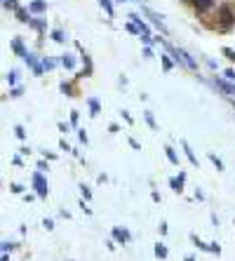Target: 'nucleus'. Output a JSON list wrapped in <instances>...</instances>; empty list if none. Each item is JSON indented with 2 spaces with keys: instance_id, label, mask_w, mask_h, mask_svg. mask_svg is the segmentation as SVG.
Segmentation results:
<instances>
[{
  "instance_id": "f257e3e1",
  "label": "nucleus",
  "mask_w": 235,
  "mask_h": 261,
  "mask_svg": "<svg viewBox=\"0 0 235 261\" xmlns=\"http://www.w3.org/2000/svg\"><path fill=\"white\" fill-rule=\"evenodd\" d=\"M235 29V10L228 5V2H224L219 10H216V31L219 33H228Z\"/></svg>"
},
{
  "instance_id": "f03ea898",
  "label": "nucleus",
  "mask_w": 235,
  "mask_h": 261,
  "mask_svg": "<svg viewBox=\"0 0 235 261\" xmlns=\"http://www.w3.org/2000/svg\"><path fill=\"white\" fill-rule=\"evenodd\" d=\"M31 184H33V188H35V196H38V198H47L50 188H47V179L43 176V172H40V170H38V172H33Z\"/></svg>"
},
{
  "instance_id": "7ed1b4c3",
  "label": "nucleus",
  "mask_w": 235,
  "mask_h": 261,
  "mask_svg": "<svg viewBox=\"0 0 235 261\" xmlns=\"http://www.w3.org/2000/svg\"><path fill=\"white\" fill-rule=\"evenodd\" d=\"M186 5H191L193 10H195V14H200V17H205L207 12L214 10V5H216V0H183Z\"/></svg>"
},
{
  "instance_id": "20e7f679",
  "label": "nucleus",
  "mask_w": 235,
  "mask_h": 261,
  "mask_svg": "<svg viewBox=\"0 0 235 261\" xmlns=\"http://www.w3.org/2000/svg\"><path fill=\"white\" fill-rule=\"evenodd\" d=\"M141 14H144V17H148V19H150V24H153L155 29H160V31L165 33V35H167V29H165V24H162V17L158 14V12L148 10V7H141Z\"/></svg>"
},
{
  "instance_id": "39448f33",
  "label": "nucleus",
  "mask_w": 235,
  "mask_h": 261,
  "mask_svg": "<svg viewBox=\"0 0 235 261\" xmlns=\"http://www.w3.org/2000/svg\"><path fill=\"white\" fill-rule=\"evenodd\" d=\"M24 61H26V66H29V68L33 71V76H43L45 66L38 61V57H35V55H31V52H29V55L24 57Z\"/></svg>"
},
{
  "instance_id": "423d86ee",
  "label": "nucleus",
  "mask_w": 235,
  "mask_h": 261,
  "mask_svg": "<svg viewBox=\"0 0 235 261\" xmlns=\"http://www.w3.org/2000/svg\"><path fill=\"white\" fill-rule=\"evenodd\" d=\"M212 83H214V87H216V89H221L224 94H228V97H235V85L231 83V80H221V78H214Z\"/></svg>"
},
{
  "instance_id": "0eeeda50",
  "label": "nucleus",
  "mask_w": 235,
  "mask_h": 261,
  "mask_svg": "<svg viewBox=\"0 0 235 261\" xmlns=\"http://www.w3.org/2000/svg\"><path fill=\"white\" fill-rule=\"evenodd\" d=\"M113 240H116L118 245H127L129 240H132V233H129L127 229H113Z\"/></svg>"
},
{
  "instance_id": "6e6552de",
  "label": "nucleus",
  "mask_w": 235,
  "mask_h": 261,
  "mask_svg": "<svg viewBox=\"0 0 235 261\" xmlns=\"http://www.w3.org/2000/svg\"><path fill=\"white\" fill-rule=\"evenodd\" d=\"M181 148H183V153H186V158H188V163L193 165V167H198V155H195V153H193V148L191 146H188V142H186V139H181Z\"/></svg>"
},
{
  "instance_id": "1a4fd4ad",
  "label": "nucleus",
  "mask_w": 235,
  "mask_h": 261,
  "mask_svg": "<svg viewBox=\"0 0 235 261\" xmlns=\"http://www.w3.org/2000/svg\"><path fill=\"white\" fill-rule=\"evenodd\" d=\"M29 10H31V14H43L47 10V2L45 0H31L29 2Z\"/></svg>"
},
{
  "instance_id": "9d476101",
  "label": "nucleus",
  "mask_w": 235,
  "mask_h": 261,
  "mask_svg": "<svg viewBox=\"0 0 235 261\" xmlns=\"http://www.w3.org/2000/svg\"><path fill=\"white\" fill-rule=\"evenodd\" d=\"M12 52H14L17 57H22V59L29 55L26 47H24V43H22V38H14V40H12Z\"/></svg>"
},
{
  "instance_id": "9b49d317",
  "label": "nucleus",
  "mask_w": 235,
  "mask_h": 261,
  "mask_svg": "<svg viewBox=\"0 0 235 261\" xmlns=\"http://www.w3.org/2000/svg\"><path fill=\"white\" fill-rule=\"evenodd\" d=\"M183 181H186L183 176H172V179H170L172 191H174V193H183Z\"/></svg>"
},
{
  "instance_id": "f8f14e48",
  "label": "nucleus",
  "mask_w": 235,
  "mask_h": 261,
  "mask_svg": "<svg viewBox=\"0 0 235 261\" xmlns=\"http://www.w3.org/2000/svg\"><path fill=\"white\" fill-rule=\"evenodd\" d=\"M29 26H31V29H35L38 33L47 31V22H45V19H38V17H35V19H31V22H29Z\"/></svg>"
},
{
  "instance_id": "ddd939ff",
  "label": "nucleus",
  "mask_w": 235,
  "mask_h": 261,
  "mask_svg": "<svg viewBox=\"0 0 235 261\" xmlns=\"http://www.w3.org/2000/svg\"><path fill=\"white\" fill-rule=\"evenodd\" d=\"M17 14V22H22V24H29L31 22V10H24V7H19V10L14 12Z\"/></svg>"
},
{
  "instance_id": "4468645a",
  "label": "nucleus",
  "mask_w": 235,
  "mask_h": 261,
  "mask_svg": "<svg viewBox=\"0 0 235 261\" xmlns=\"http://www.w3.org/2000/svg\"><path fill=\"white\" fill-rule=\"evenodd\" d=\"M165 155H167V160H170L172 165H176V167H179V155H176V151H174L172 146H165Z\"/></svg>"
},
{
  "instance_id": "2eb2a0df",
  "label": "nucleus",
  "mask_w": 235,
  "mask_h": 261,
  "mask_svg": "<svg viewBox=\"0 0 235 261\" xmlns=\"http://www.w3.org/2000/svg\"><path fill=\"white\" fill-rule=\"evenodd\" d=\"M153 252H155V257H158V259H167V254H170V252H167V247H165L162 242H155Z\"/></svg>"
},
{
  "instance_id": "dca6fc26",
  "label": "nucleus",
  "mask_w": 235,
  "mask_h": 261,
  "mask_svg": "<svg viewBox=\"0 0 235 261\" xmlns=\"http://www.w3.org/2000/svg\"><path fill=\"white\" fill-rule=\"evenodd\" d=\"M61 66H64L66 71H73V68H75V57L64 55V57H61Z\"/></svg>"
},
{
  "instance_id": "f3484780",
  "label": "nucleus",
  "mask_w": 235,
  "mask_h": 261,
  "mask_svg": "<svg viewBox=\"0 0 235 261\" xmlns=\"http://www.w3.org/2000/svg\"><path fill=\"white\" fill-rule=\"evenodd\" d=\"M191 240H193V245H195V247H198V250H203V252H209V245H207V242H203V240L198 238V235H195V233H191Z\"/></svg>"
},
{
  "instance_id": "a211bd4d",
  "label": "nucleus",
  "mask_w": 235,
  "mask_h": 261,
  "mask_svg": "<svg viewBox=\"0 0 235 261\" xmlns=\"http://www.w3.org/2000/svg\"><path fill=\"white\" fill-rule=\"evenodd\" d=\"M209 160H212V165L219 172H224V163H221V158H216V153H209Z\"/></svg>"
},
{
  "instance_id": "6ab92c4d",
  "label": "nucleus",
  "mask_w": 235,
  "mask_h": 261,
  "mask_svg": "<svg viewBox=\"0 0 235 261\" xmlns=\"http://www.w3.org/2000/svg\"><path fill=\"white\" fill-rule=\"evenodd\" d=\"M160 61H162V68H165V71H172V68H174V61H172L167 55H160Z\"/></svg>"
},
{
  "instance_id": "aec40b11",
  "label": "nucleus",
  "mask_w": 235,
  "mask_h": 261,
  "mask_svg": "<svg viewBox=\"0 0 235 261\" xmlns=\"http://www.w3.org/2000/svg\"><path fill=\"white\" fill-rule=\"evenodd\" d=\"M144 118H146V122H148L150 130H158V122H155V118H153V113H150V111H146V113H144Z\"/></svg>"
},
{
  "instance_id": "412c9836",
  "label": "nucleus",
  "mask_w": 235,
  "mask_h": 261,
  "mask_svg": "<svg viewBox=\"0 0 235 261\" xmlns=\"http://www.w3.org/2000/svg\"><path fill=\"white\" fill-rule=\"evenodd\" d=\"M87 106H89V111H92V116H99L101 106H99V101H96V99H89V101H87Z\"/></svg>"
},
{
  "instance_id": "4be33fe9",
  "label": "nucleus",
  "mask_w": 235,
  "mask_h": 261,
  "mask_svg": "<svg viewBox=\"0 0 235 261\" xmlns=\"http://www.w3.org/2000/svg\"><path fill=\"white\" fill-rule=\"evenodd\" d=\"M61 92L68 94V97H75V87L71 85V83H61Z\"/></svg>"
},
{
  "instance_id": "5701e85b",
  "label": "nucleus",
  "mask_w": 235,
  "mask_h": 261,
  "mask_svg": "<svg viewBox=\"0 0 235 261\" xmlns=\"http://www.w3.org/2000/svg\"><path fill=\"white\" fill-rule=\"evenodd\" d=\"M99 2H101V7L106 10L108 17H113V0H99Z\"/></svg>"
},
{
  "instance_id": "b1692460",
  "label": "nucleus",
  "mask_w": 235,
  "mask_h": 261,
  "mask_svg": "<svg viewBox=\"0 0 235 261\" xmlns=\"http://www.w3.org/2000/svg\"><path fill=\"white\" fill-rule=\"evenodd\" d=\"M2 7H5V10H12V12H17V10H19L17 0H2Z\"/></svg>"
},
{
  "instance_id": "393cba45",
  "label": "nucleus",
  "mask_w": 235,
  "mask_h": 261,
  "mask_svg": "<svg viewBox=\"0 0 235 261\" xmlns=\"http://www.w3.org/2000/svg\"><path fill=\"white\" fill-rule=\"evenodd\" d=\"M80 196H83V200H87V203H89V200H92V191H89L85 184H80Z\"/></svg>"
},
{
  "instance_id": "a878e982",
  "label": "nucleus",
  "mask_w": 235,
  "mask_h": 261,
  "mask_svg": "<svg viewBox=\"0 0 235 261\" xmlns=\"http://www.w3.org/2000/svg\"><path fill=\"white\" fill-rule=\"evenodd\" d=\"M43 66H45V71H52V68H57V61H54L52 57H45V59H43Z\"/></svg>"
},
{
  "instance_id": "bb28decb",
  "label": "nucleus",
  "mask_w": 235,
  "mask_h": 261,
  "mask_svg": "<svg viewBox=\"0 0 235 261\" xmlns=\"http://www.w3.org/2000/svg\"><path fill=\"white\" fill-rule=\"evenodd\" d=\"M0 247H2V252H14V250H17V242H10V240H2V245H0Z\"/></svg>"
},
{
  "instance_id": "cd10ccee",
  "label": "nucleus",
  "mask_w": 235,
  "mask_h": 261,
  "mask_svg": "<svg viewBox=\"0 0 235 261\" xmlns=\"http://www.w3.org/2000/svg\"><path fill=\"white\" fill-rule=\"evenodd\" d=\"M125 29H127L132 35H141V29H139V26H137L134 22H127V26H125Z\"/></svg>"
},
{
  "instance_id": "c85d7f7f",
  "label": "nucleus",
  "mask_w": 235,
  "mask_h": 261,
  "mask_svg": "<svg viewBox=\"0 0 235 261\" xmlns=\"http://www.w3.org/2000/svg\"><path fill=\"white\" fill-rule=\"evenodd\" d=\"M17 76H19V73H17V71H14V68H12L10 73H7V76H5V80H7V83H10V87H14V83H17Z\"/></svg>"
},
{
  "instance_id": "c756f323",
  "label": "nucleus",
  "mask_w": 235,
  "mask_h": 261,
  "mask_svg": "<svg viewBox=\"0 0 235 261\" xmlns=\"http://www.w3.org/2000/svg\"><path fill=\"white\" fill-rule=\"evenodd\" d=\"M52 40H54V43H64V40H66L64 31H59V29H57V31H52Z\"/></svg>"
},
{
  "instance_id": "7c9ffc66",
  "label": "nucleus",
  "mask_w": 235,
  "mask_h": 261,
  "mask_svg": "<svg viewBox=\"0 0 235 261\" xmlns=\"http://www.w3.org/2000/svg\"><path fill=\"white\" fill-rule=\"evenodd\" d=\"M221 52H224V57L228 59V61H235V50H231V47H224Z\"/></svg>"
},
{
  "instance_id": "2f4dec72",
  "label": "nucleus",
  "mask_w": 235,
  "mask_h": 261,
  "mask_svg": "<svg viewBox=\"0 0 235 261\" xmlns=\"http://www.w3.org/2000/svg\"><path fill=\"white\" fill-rule=\"evenodd\" d=\"M10 191L14 193V196H22V193H24V186H22V184H12V186H10Z\"/></svg>"
},
{
  "instance_id": "473e14b6",
  "label": "nucleus",
  "mask_w": 235,
  "mask_h": 261,
  "mask_svg": "<svg viewBox=\"0 0 235 261\" xmlns=\"http://www.w3.org/2000/svg\"><path fill=\"white\" fill-rule=\"evenodd\" d=\"M14 134H17L19 139H26V130H24L22 125H14Z\"/></svg>"
},
{
  "instance_id": "72a5a7b5",
  "label": "nucleus",
  "mask_w": 235,
  "mask_h": 261,
  "mask_svg": "<svg viewBox=\"0 0 235 261\" xmlns=\"http://www.w3.org/2000/svg\"><path fill=\"white\" fill-rule=\"evenodd\" d=\"M78 139H80V144H85V146H87V142H89V137H87L85 130H78Z\"/></svg>"
},
{
  "instance_id": "f704fd0d",
  "label": "nucleus",
  "mask_w": 235,
  "mask_h": 261,
  "mask_svg": "<svg viewBox=\"0 0 235 261\" xmlns=\"http://www.w3.org/2000/svg\"><path fill=\"white\" fill-rule=\"evenodd\" d=\"M209 252L219 257V254H221V247H219V242H209Z\"/></svg>"
},
{
  "instance_id": "c9c22d12",
  "label": "nucleus",
  "mask_w": 235,
  "mask_h": 261,
  "mask_svg": "<svg viewBox=\"0 0 235 261\" xmlns=\"http://www.w3.org/2000/svg\"><path fill=\"white\" fill-rule=\"evenodd\" d=\"M224 76H226V80H231V83H235V71H233V68H226V71H224Z\"/></svg>"
},
{
  "instance_id": "e433bc0d",
  "label": "nucleus",
  "mask_w": 235,
  "mask_h": 261,
  "mask_svg": "<svg viewBox=\"0 0 235 261\" xmlns=\"http://www.w3.org/2000/svg\"><path fill=\"white\" fill-rule=\"evenodd\" d=\"M78 118H80V113H78V111H71V125H78Z\"/></svg>"
},
{
  "instance_id": "4c0bfd02",
  "label": "nucleus",
  "mask_w": 235,
  "mask_h": 261,
  "mask_svg": "<svg viewBox=\"0 0 235 261\" xmlns=\"http://www.w3.org/2000/svg\"><path fill=\"white\" fill-rule=\"evenodd\" d=\"M71 127H73V125H66V122H59V132H64V134H68V132H71Z\"/></svg>"
},
{
  "instance_id": "58836bf2",
  "label": "nucleus",
  "mask_w": 235,
  "mask_h": 261,
  "mask_svg": "<svg viewBox=\"0 0 235 261\" xmlns=\"http://www.w3.org/2000/svg\"><path fill=\"white\" fill-rule=\"evenodd\" d=\"M35 167H38V170H40V172H47V160H38V165H35Z\"/></svg>"
},
{
  "instance_id": "ea45409f",
  "label": "nucleus",
  "mask_w": 235,
  "mask_h": 261,
  "mask_svg": "<svg viewBox=\"0 0 235 261\" xmlns=\"http://www.w3.org/2000/svg\"><path fill=\"white\" fill-rule=\"evenodd\" d=\"M10 97H22V87H12V89H10Z\"/></svg>"
},
{
  "instance_id": "a19ab883",
  "label": "nucleus",
  "mask_w": 235,
  "mask_h": 261,
  "mask_svg": "<svg viewBox=\"0 0 235 261\" xmlns=\"http://www.w3.org/2000/svg\"><path fill=\"white\" fill-rule=\"evenodd\" d=\"M59 148H61V151H73V148L68 146V142H66V139H61V142H59Z\"/></svg>"
},
{
  "instance_id": "79ce46f5",
  "label": "nucleus",
  "mask_w": 235,
  "mask_h": 261,
  "mask_svg": "<svg viewBox=\"0 0 235 261\" xmlns=\"http://www.w3.org/2000/svg\"><path fill=\"white\" fill-rule=\"evenodd\" d=\"M43 226H45L47 231H52V229H54V221H52V219H45V221H43Z\"/></svg>"
},
{
  "instance_id": "37998d69",
  "label": "nucleus",
  "mask_w": 235,
  "mask_h": 261,
  "mask_svg": "<svg viewBox=\"0 0 235 261\" xmlns=\"http://www.w3.org/2000/svg\"><path fill=\"white\" fill-rule=\"evenodd\" d=\"M144 57H146V59H153V50H150L148 45L144 47Z\"/></svg>"
},
{
  "instance_id": "c03bdc74",
  "label": "nucleus",
  "mask_w": 235,
  "mask_h": 261,
  "mask_svg": "<svg viewBox=\"0 0 235 261\" xmlns=\"http://www.w3.org/2000/svg\"><path fill=\"white\" fill-rule=\"evenodd\" d=\"M195 200H200V203H203V200H205V193H203V191H200V188H195Z\"/></svg>"
},
{
  "instance_id": "a18cd8bd",
  "label": "nucleus",
  "mask_w": 235,
  "mask_h": 261,
  "mask_svg": "<svg viewBox=\"0 0 235 261\" xmlns=\"http://www.w3.org/2000/svg\"><path fill=\"white\" fill-rule=\"evenodd\" d=\"M43 158L45 160H57V155H54V153H47V151H43Z\"/></svg>"
},
{
  "instance_id": "49530a36",
  "label": "nucleus",
  "mask_w": 235,
  "mask_h": 261,
  "mask_svg": "<svg viewBox=\"0 0 235 261\" xmlns=\"http://www.w3.org/2000/svg\"><path fill=\"white\" fill-rule=\"evenodd\" d=\"M129 146H132V148H137V151H141V146H139L137 139H129Z\"/></svg>"
},
{
  "instance_id": "de8ad7c7",
  "label": "nucleus",
  "mask_w": 235,
  "mask_h": 261,
  "mask_svg": "<svg viewBox=\"0 0 235 261\" xmlns=\"http://www.w3.org/2000/svg\"><path fill=\"white\" fill-rule=\"evenodd\" d=\"M80 209H83V212H85V214H92V209H89V207L85 205V200H83V203H80Z\"/></svg>"
},
{
  "instance_id": "09e8293b",
  "label": "nucleus",
  "mask_w": 235,
  "mask_h": 261,
  "mask_svg": "<svg viewBox=\"0 0 235 261\" xmlns=\"http://www.w3.org/2000/svg\"><path fill=\"white\" fill-rule=\"evenodd\" d=\"M106 247L113 252V250H116V240H106Z\"/></svg>"
},
{
  "instance_id": "8fccbe9b",
  "label": "nucleus",
  "mask_w": 235,
  "mask_h": 261,
  "mask_svg": "<svg viewBox=\"0 0 235 261\" xmlns=\"http://www.w3.org/2000/svg\"><path fill=\"white\" fill-rule=\"evenodd\" d=\"M96 181H99V184H106L108 176H106V174H99V179H96Z\"/></svg>"
},
{
  "instance_id": "3c124183",
  "label": "nucleus",
  "mask_w": 235,
  "mask_h": 261,
  "mask_svg": "<svg viewBox=\"0 0 235 261\" xmlns=\"http://www.w3.org/2000/svg\"><path fill=\"white\" fill-rule=\"evenodd\" d=\"M158 229H160V235H165V233H167V224L162 221V224H160V226H158Z\"/></svg>"
},
{
  "instance_id": "603ef678",
  "label": "nucleus",
  "mask_w": 235,
  "mask_h": 261,
  "mask_svg": "<svg viewBox=\"0 0 235 261\" xmlns=\"http://www.w3.org/2000/svg\"><path fill=\"white\" fill-rule=\"evenodd\" d=\"M150 198H153L155 203H160V193H158V191H153V193H150Z\"/></svg>"
},
{
  "instance_id": "864d4df0",
  "label": "nucleus",
  "mask_w": 235,
  "mask_h": 261,
  "mask_svg": "<svg viewBox=\"0 0 235 261\" xmlns=\"http://www.w3.org/2000/svg\"><path fill=\"white\" fill-rule=\"evenodd\" d=\"M183 261H195V257H193V254H186V257H183Z\"/></svg>"
},
{
  "instance_id": "5fc2aeb1",
  "label": "nucleus",
  "mask_w": 235,
  "mask_h": 261,
  "mask_svg": "<svg viewBox=\"0 0 235 261\" xmlns=\"http://www.w3.org/2000/svg\"><path fill=\"white\" fill-rule=\"evenodd\" d=\"M0 261H10V257H7V252H2V257H0Z\"/></svg>"
},
{
  "instance_id": "6e6d98bb",
  "label": "nucleus",
  "mask_w": 235,
  "mask_h": 261,
  "mask_svg": "<svg viewBox=\"0 0 235 261\" xmlns=\"http://www.w3.org/2000/svg\"><path fill=\"white\" fill-rule=\"evenodd\" d=\"M118 2H127V0H118Z\"/></svg>"
}]
</instances>
